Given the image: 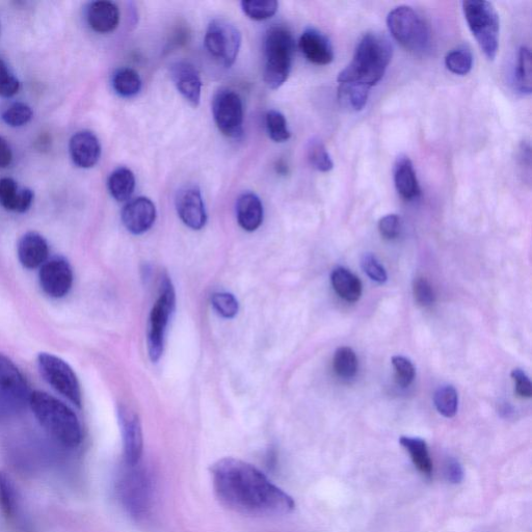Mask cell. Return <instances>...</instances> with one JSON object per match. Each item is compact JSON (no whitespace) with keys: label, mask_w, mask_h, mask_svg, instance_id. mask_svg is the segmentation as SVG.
I'll list each match as a JSON object with an SVG mask.
<instances>
[{"label":"cell","mask_w":532,"mask_h":532,"mask_svg":"<svg viewBox=\"0 0 532 532\" xmlns=\"http://www.w3.org/2000/svg\"><path fill=\"white\" fill-rule=\"evenodd\" d=\"M20 90L17 77L11 72L5 61L0 59V97L10 98Z\"/></svg>","instance_id":"obj_40"},{"label":"cell","mask_w":532,"mask_h":532,"mask_svg":"<svg viewBox=\"0 0 532 532\" xmlns=\"http://www.w3.org/2000/svg\"><path fill=\"white\" fill-rule=\"evenodd\" d=\"M175 204L178 216L186 226L201 230L206 225V209L198 186H184L178 191Z\"/></svg>","instance_id":"obj_14"},{"label":"cell","mask_w":532,"mask_h":532,"mask_svg":"<svg viewBox=\"0 0 532 532\" xmlns=\"http://www.w3.org/2000/svg\"><path fill=\"white\" fill-rule=\"evenodd\" d=\"M157 216L154 203L145 197L130 201L122 210V222L132 234L140 235L152 228Z\"/></svg>","instance_id":"obj_16"},{"label":"cell","mask_w":532,"mask_h":532,"mask_svg":"<svg viewBox=\"0 0 532 532\" xmlns=\"http://www.w3.org/2000/svg\"><path fill=\"white\" fill-rule=\"evenodd\" d=\"M511 376L515 382L516 393L522 398H530L532 395V385L525 372L520 368H516L512 371Z\"/></svg>","instance_id":"obj_44"},{"label":"cell","mask_w":532,"mask_h":532,"mask_svg":"<svg viewBox=\"0 0 532 532\" xmlns=\"http://www.w3.org/2000/svg\"><path fill=\"white\" fill-rule=\"evenodd\" d=\"M299 45L305 58L314 65L326 66L334 60V51L330 40L315 29L306 30Z\"/></svg>","instance_id":"obj_19"},{"label":"cell","mask_w":532,"mask_h":532,"mask_svg":"<svg viewBox=\"0 0 532 532\" xmlns=\"http://www.w3.org/2000/svg\"><path fill=\"white\" fill-rule=\"evenodd\" d=\"M120 422L127 466L139 465L143 455V432L138 414L127 407L120 409Z\"/></svg>","instance_id":"obj_15"},{"label":"cell","mask_w":532,"mask_h":532,"mask_svg":"<svg viewBox=\"0 0 532 532\" xmlns=\"http://www.w3.org/2000/svg\"><path fill=\"white\" fill-rule=\"evenodd\" d=\"M212 113L220 131L228 138L243 135L244 103L236 92L223 89L212 101Z\"/></svg>","instance_id":"obj_11"},{"label":"cell","mask_w":532,"mask_h":532,"mask_svg":"<svg viewBox=\"0 0 532 532\" xmlns=\"http://www.w3.org/2000/svg\"><path fill=\"white\" fill-rule=\"evenodd\" d=\"M38 367L44 380L78 408L82 407L81 385L71 366L63 359L48 353L38 356Z\"/></svg>","instance_id":"obj_8"},{"label":"cell","mask_w":532,"mask_h":532,"mask_svg":"<svg viewBox=\"0 0 532 532\" xmlns=\"http://www.w3.org/2000/svg\"><path fill=\"white\" fill-rule=\"evenodd\" d=\"M211 305L224 318L235 317L239 310L238 301L228 292H217V294L212 295Z\"/></svg>","instance_id":"obj_39"},{"label":"cell","mask_w":532,"mask_h":532,"mask_svg":"<svg viewBox=\"0 0 532 532\" xmlns=\"http://www.w3.org/2000/svg\"><path fill=\"white\" fill-rule=\"evenodd\" d=\"M263 205L253 193H245L236 203V216L239 226L248 232L256 231L263 222Z\"/></svg>","instance_id":"obj_24"},{"label":"cell","mask_w":532,"mask_h":532,"mask_svg":"<svg viewBox=\"0 0 532 532\" xmlns=\"http://www.w3.org/2000/svg\"><path fill=\"white\" fill-rule=\"evenodd\" d=\"M171 77L179 93L193 106L201 100L202 81L197 69L186 62H177L171 66Z\"/></svg>","instance_id":"obj_17"},{"label":"cell","mask_w":532,"mask_h":532,"mask_svg":"<svg viewBox=\"0 0 532 532\" xmlns=\"http://www.w3.org/2000/svg\"><path fill=\"white\" fill-rule=\"evenodd\" d=\"M392 365L395 371V381L399 386L409 387L414 379L416 370L413 363L403 356H394Z\"/></svg>","instance_id":"obj_38"},{"label":"cell","mask_w":532,"mask_h":532,"mask_svg":"<svg viewBox=\"0 0 532 532\" xmlns=\"http://www.w3.org/2000/svg\"><path fill=\"white\" fill-rule=\"evenodd\" d=\"M2 118L11 127H21L32 120L33 112L28 104L15 102L4 111Z\"/></svg>","instance_id":"obj_37"},{"label":"cell","mask_w":532,"mask_h":532,"mask_svg":"<svg viewBox=\"0 0 532 532\" xmlns=\"http://www.w3.org/2000/svg\"><path fill=\"white\" fill-rule=\"evenodd\" d=\"M266 130L269 137L276 143H284L291 137L287 121L283 114L278 111H270L265 116Z\"/></svg>","instance_id":"obj_36"},{"label":"cell","mask_w":532,"mask_h":532,"mask_svg":"<svg viewBox=\"0 0 532 532\" xmlns=\"http://www.w3.org/2000/svg\"><path fill=\"white\" fill-rule=\"evenodd\" d=\"M463 11L469 29L489 61L497 57L500 20L493 4L486 0H467Z\"/></svg>","instance_id":"obj_6"},{"label":"cell","mask_w":532,"mask_h":532,"mask_svg":"<svg viewBox=\"0 0 532 532\" xmlns=\"http://www.w3.org/2000/svg\"><path fill=\"white\" fill-rule=\"evenodd\" d=\"M307 156L310 165L317 171L327 173L334 168L331 156L322 140L313 138L307 145Z\"/></svg>","instance_id":"obj_32"},{"label":"cell","mask_w":532,"mask_h":532,"mask_svg":"<svg viewBox=\"0 0 532 532\" xmlns=\"http://www.w3.org/2000/svg\"><path fill=\"white\" fill-rule=\"evenodd\" d=\"M334 369L340 378H354L358 371V358L356 353L348 347L339 348L334 356Z\"/></svg>","instance_id":"obj_34"},{"label":"cell","mask_w":532,"mask_h":532,"mask_svg":"<svg viewBox=\"0 0 532 532\" xmlns=\"http://www.w3.org/2000/svg\"><path fill=\"white\" fill-rule=\"evenodd\" d=\"M108 185L115 200L118 202L127 201L136 189L135 174L127 168H119L111 174Z\"/></svg>","instance_id":"obj_27"},{"label":"cell","mask_w":532,"mask_h":532,"mask_svg":"<svg viewBox=\"0 0 532 532\" xmlns=\"http://www.w3.org/2000/svg\"><path fill=\"white\" fill-rule=\"evenodd\" d=\"M46 239L37 232L24 234L18 244V258L24 268L33 270L43 265L48 258Z\"/></svg>","instance_id":"obj_20"},{"label":"cell","mask_w":532,"mask_h":532,"mask_svg":"<svg viewBox=\"0 0 532 532\" xmlns=\"http://www.w3.org/2000/svg\"><path fill=\"white\" fill-rule=\"evenodd\" d=\"M331 283L336 294L345 301L357 302L362 295V283L352 272L337 268L331 275Z\"/></svg>","instance_id":"obj_25"},{"label":"cell","mask_w":532,"mask_h":532,"mask_svg":"<svg viewBox=\"0 0 532 532\" xmlns=\"http://www.w3.org/2000/svg\"><path fill=\"white\" fill-rule=\"evenodd\" d=\"M0 393L13 408H21L30 402L32 392L21 371L6 355L0 353Z\"/></svg>","instance_id":"obj_13"},{"label":"cell","mask_w":532,"mask_h":532,"mask_svg":"<svg viewBox=\"0 0 532 532\" xmlns=\"http://www.w3.org/2000/svg\"><path fill=\"white\" fill-rule=\"evenodd\" d=\"M0 509L10 521L19 517L18 500L16 492L8 476L0 472Z\"/></svg>","instance_id":"obj_30"},{"label":"cell","mask_w":532,"mask_h":532,"mask_svg":"<svg viewBox=\"0 0 532 532\" xmlns=\"http://www.w3.org/2000/svg\"><path fill=\"white\" fill-rule=\"evenodd\" d=\"M31 409L50 437L67 448H76L83 441L82 424L64 403L42 391L31 394Z\"/></svg>","instance_id":"obj_3"},{"label":"cell","mask_w":532,"mask_h":532,"mask_svg":"<svg viewBox=\"0 0 532 532\" xmlns=\"http://www.w3.org/2000/svg\"><path fill=\"white\" fill-rule=\"evenodd\" d=\"M13 152L10 144L0 137V168H7L12 164Z\"/></svg>","instance_id":"obj_46"},{"label":"cell","mask_w":532,"mask_h":532,"mask_svg":"<svg viewBox=\"0 0 532 532\" xmlns=\"http://www.w3.org/2000/svg\"><path fill=\"white\" fill-rule=\"evenodd\" d=\"M278 6L276 0H245L242 3L244 13L256 21L272 18L277 13Z\"/></svg>","instance_id":"obj_35"},{"label":"cell","mask_w":532,"mask_h":532,"mask_svg":"<svg viewBox=\"0 0 532 532\" xmlns=\"http://www.w3.org/2000/svg\"><path fill=\"white\" fill-rule=\"evenodd\" d=\"M445 476L451 484L458 485L464 480V470L462 465L455 459H450L445 466Z\"/></svg>","instance_id":"obj_45"},{"label":"cell","mask_w":532,"mask_h":532,"mask_svg":"<svg viewBox=\"0 0 532 532\" xmlns=\"http://www.w3.org/2000/svg\"><path fill=\"white\" fill-rule=\"evenodd\" d=\"M446 68L456 75H467L473 66V56L471 50L462 46L451 50L445 58Z\"/></svg>","instance_id":"obj_33"},{"label":"cell","mask_w":532,"mask_h":532,"mask_svg":"<svg viewBox=\"0 0 532 532\" xmlns=\"http://www.w3.org/2000/svg\"><path fill=\"white\" fill-rule=\"evenodd\" d=\"M73 163L83 169L94 167L101 155L99 140L91 131L75 133L69 145Z\"/></svg>","instance_id":"obj_18"},{"label":"cell","mask_w":532,"mask_h":532,"mask_svg":"<svg viewBox=\"0 0 532 532\" xmlns=\"http://www.w3.org/2000/svg\"><path fill=\"white\" fill-rule=\"evenodd\" d=\"M392 37L415 56H423L431 46V32L427 23L411 7L401 6L387 17Z\"/></svg>","instance_id":"obj_5"},{"label":"cell","mask_w":532,"mask_h":532,"mask_svg":"<svg viewBox=\"0 0 532 532\" xmlns=\"http://www.w3.org/2000/svg\"><path fill=\"white\" fill-rule=\"evenodd\" d=\"M416 302L422 307H429L435 302V292L430 282L425 278H417L413 284Z\"/></svg>","instance_id":"obj_42"},{"label":"cell","mask_w":532,"mask_h":532,"mask_svg":"<svg viewBox=\"0 0 532 532\" xmlns=\"http://www.w3.org/2000/svg\"><path fill=\"white\" fill-rule=\"evenodd\" d=\"M87 19L93 31L109 34L118 28L120 11L112 2H95L88 8Z\"/></svg>","instance_id":"obj_22"},{"label":"cell","mask_w":532,"mask_h":532,"mask_svg":"<svg viewBox=\"0 0 532 532\" xmlns=\"http://www.w3.org/2000/svg\"><path fill=\"white\" fill-rule=\"evenodd\" d=\"M392 45L376 33L359 42L352 62L338 75V96L345 109L360 112L365 108L371 88L384 77L391 59Z\"/></svg>","instance_id":"obj_2"},{"label":"cell","mask_w":532,"mask_h":532,"mask_svg":"<svg viewBox=\"0 0 532 532\" xmlns=\"http://www.w3.org/2000/svg\"><path fill=\"white\" fill-rule=\"evenodd\" d=\"M393 173L396 191L403 199L413 201L420 197V185L413 163L408 156L397 157Z\"/></svg>","instance_id":"obj_21"},{"label":"cell","mask_w":532,"mask_h":532,"mask_svg":"<svg viewBox=\"0 0 532 532\" xmlns=\"http://www.w3.org/2000/svg\"><path fill=\"white\" fill-rule=\"evenodd\" d=\"M119 482V495L127 511L135 517H144L150 509L151 484L146 472L136 466H127Z\"/></svg>","instance_id":"obj_10"},{"label":"cell","mask_w":532,"mask_h":532,"mask_svg":"<svg viewBox=\"0 0 532 532\" xmlns=\"http://www.w3.org/2000/svg\"><path fill=\"white\" fill-rule=\"evenodd\" d=\"M399 443L409 452L411 460L418 471L427 477H432L434 466L427 443L420 438L402 437Z\"/></svg>","instance_id":"obj_26"},{"label":"cell","mask_w":532,"mask_h":532,"mask_svg":"<svg viewBox=\"0 0 532 532\" xmlns=\"http://www.w3.org/2000/svg\"><path fill=\"white\" fill-rule=\"evenodd\" d=\"M40 285L51 298L61 299L69 294L73 284V272L70 263L56 257L46 261L39 274Z\"/></svg>","instance_id":"obj_12"},{"label":"cell","mask_w":532,"mask_h":532,"mask_svg":"<svg viewBox=\"0 0 532 532\" xmlns=\"http://www.w3.org/2000/svg\"><path fill=\"white\" fill-rule=\"evenodd\" d=\"M212 485L229 509L250 516H280L296 504L259 469L242 460L226 458L211 467Z\"/></svg>","instance_id":"obj_1"},{"label":"cell","mask_w":532,"mask_h":532,"mask_svg":"<svg viewBox=\"0 0 532 532\" xmlns=\"http://www.w3.org/2000/svg\"><path fill=\"white\" fill-rule=\"evenodd\" d=\"M515 87L523 95L531 94V52L526 46H522L518 53L515 70Z\"/></svg>","instance_id":"obj_29"},{"label":"cell","mask_w":532,"mask_h":532,"mask_svg":"<svg viewBox=\"0 0 532 532\" xmlns=\"http://www.w3.org/2000/svg\"><path fill=\"white\" fill-rule=\"evenodd\" d=\"M113 88L119 96L130 98L140 93L142 79L136 70L122 68L114 74Z\"/></svg>","instance_id":"obj_28"},{"label":"cell","mask_w":532,"mask_h":532,"mask_svg":"<svg viewBox=\"0 0 532 532\" xmlns=\"http://www.w3.org/2000/svg\"><path fill=\"white\" fill-rule=\"evenodd\" d=\"M379 231L385 239L392 241L401 232V218L396 215L385 216L379 222Z\"/></svg>","instance_id":"obj_43"},{"label":"cell","mask_w":532,"mask_h":532,"mask_svg":"<svg viewBox=\"0 0 532 532\" xmlns=\"http://www.w3.org/2000/svg\"><path fill=\"white\" fill-rule=\"evenodd\" d=\"M296 43L284 26H274L264 40L263 79L266 86L278 89L285 84L290 74Z\"/></svg>","instance_id":"obj_4"},{"label":"cell","mask_w":532,"mask_h":532,"mask_svg":"<svg viewBox=\"0 0 532 532\" xmlns=\"http://www.w3.org/2000/svg\"><path fill=\"white\" fill-rule=\"evenodd\" d=\"M434 403L438 412L446 418L455 417L459 407V396L454 386L440 387L434 395Z\"/></svg>","instance_id":"obj_31"},{"label":"cell","mask_w":532,"mask_h":532,"mask_svg":"<svg viewBox=\"0 0 532 532\" xmlns=\"http://www.w3.org/2000/svg\"><path fill=\"white\" fill-rule=\"evenodd\" d=\"M519 162L522 168H526L530 174L531 169V148L528 143H523L519 149Z\"/></svg>","instance_id":"obj_47"},{"label":"cell","mask_w":532,"mask_h":532,"mask_svg":"<svg viewBox=\"0 0 532 532\" xmlns=\"http://www.w3.org/2000/svg\"><path fill=\"white\" fill-rule=\"evenodd\" d=\"M242 45V34L236 26L228 20L216 19L212 21L205 35V47L220 63L231 67L238 56Z\"/></svg>","instance_id":"obj_9"},{"label":"cell","mask_w":532,"mask_h":532,"mask_svg":"<svg viewBox=\"0 0 532 532\" xmlns=\"http://www.w3.org/2000/svg\"><path fill=\"white\" fill-rule=\"evenodd\" d=\"M34 201V193L29 189H19L12 178L0 179V205L18 214L28 211Z\"/></svg>","instance_id":"obj_23"},{"label":"cell","mask_w":532,"mask_h":532,"mask_svg":"<svg viewBox=\"0 0 532 532\" xmlns=\"http://www.w3.org/2000/svg\"><path fill=\"white\" fill-rule=\"evenodd\" d=\"M361 265L365 274L372 281L379 284H383L387 281L388 276L386 270L375 255H372L371 253L364 254L361 259Z\"/></svg>","instance_id":"obj_41"},{"label":"cell","mask_w":532,"mask_h":532,"mask_svg":"<svg viewBox=\"0 0 532 532\" xmlns=\"http://www.w3.org/2000/svg\"><path fill=\"white\" fill-rule=\"evenodd\" d=\"M176 294L173 283L168 275H164L161 292L149 319L148 353L152 362L162 358L165 349V338L170 318L175 311Z\"/></svg>","instance_id":"obj_7"}]
</instances>
